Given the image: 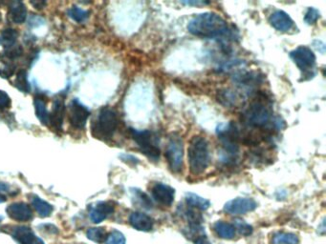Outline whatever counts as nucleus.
Segmentation results:
<instances>
[{
    "mask_svg": "<svg viewBox=\"0 0 326 244\" xmlns=\"http://www.w3.org/2000/svg\"><path fill=\"white\" fill-rule=\"evenodd\" d=\"M189 32L201 38H221L230 36L228 22L215 13H204L194 16L188 25Z\"/></svg>",
    "mask_w": 326,
    "mask_h": 244,
    "instance_id": "1",
    "label": "nucleus"
},
{
    "mask_svg": "<svg viewBox=\"0 0 326 244\" xmlns=\"http://www.w3.org/2000/svg\"><path fill=\"white\" fill-rule=\"evenodd\" d=\"M188 158L193 175L198 176L207 170L211 155L208 142L205 138L201 135L193 137L188 148Z\"/></svg>",
    "mask_w": 326,
    "mask_h": 244,
    "instance_id": "2",
    "label": "nucleus"
},
{
    "mask_svg": "<svg viewBox=\"0 0 326 244\" xmlns=\"http://www.w3.org/2000/svg\"><path fill=\"white\" fill-rule=\"evenodd\" d=\"M273 111L264 100H255L242 114V120L247 126L262 129L270 124Z\"/></svg>",
    "mask_w": 326,
    "mask_h": 244,
    "instance_id": "3",
    "label": "nucleus"
},
{
    "mask_svg": "<svg viewBox=\"0 0 326 244\" xmlns=\"http://www.w3.org/2000/svg\"><path fill=\"white\" fill-rule=\"evenodd\" d=\"M166 158L171 172L179 174L183 170L184 164V145L178 134H172L166 149Z\"/></svg>",
    "mask_w": 326,
    "mask_h": 244,
    "instance_id": "4",
    "label": "nucleus"
},
{
    "mask_svg": "<svg viewBox=\"0 0 326 244\" xmlns=\"http://www.w3.org/2000/svg\"><path fill=\"white\" fill-rule=\"evenodd\" d=\"M131 134L134 141L137 143L144 155H147L149 159L157 161L160 157V149L158 147L154 137L148 130L138 131L131 129Z\"/></svg>",
    "mask_w": 326,
    "mask_h": 244,
    "instance_id": "5",
    "label": "nucleus"
},
{
    "mask_svg": "<svg viewBox=\"0 0 326 244\" xmlns=\"http://www.w3.org/2000/svg\"><path fill=\"white\" fill-rule=\"evenodd\" d=\"M118 116L117 113L111 108H103L98 116L96 121V131L102 137L111 138L118 128Z\"/></svg>",
    "mask_w": 326,
    "mask_h": 244,
    "instance_id": "6",
    "label": "nucleus"
},
{
    "mask_svg": "<svg viewBox=\"0 0 326 244\" xmlns=\"http://www.w3.org/2000/svg\"><path fill=\"white\" fill-rule=\"evenodd\" d=\"M290 58L304 74H311L316 65V56L310 48L299 46L290 52Z\"/></svg>",
    "mask_w": 326,
    "mask_h": 244,
    "instance_id": "7",
    "label": "nucleus"
},
{
    "mask_svg": "<svg viewBox=\"0 0 326 244\" xmlns=\"http://www.w3.org/2000/svg\"><path fill=\"white\" fill-rule=\"evenodd\" d=\"M257 207L258 203L255 200L250 198H237L228 201L224 206V211L228 214L239 215L252 212Z\"/></svg>",
    "mask_w": 326,
    "mask_h": 244,
    "instance_id": "8",
    "label": "nucleus"
},
{
    "mask_svg": "<svg viewBox=\"0 0 326 244\" xmlns=\"http://www.w3.org/2000/svg\"><path fill=\"white\" fill-rule=\"evenodd\" d=\"M90 116L88 109L82 105L79 100L74 99L69 109V121L75 129H82L86 125L87 119Z\"/></svg>",
    "mask_w": 326,
    "mask_h": 244,
    "instance_id": "9",
    "label": "nucleus"
},
{
    "mask_svg": "<svg viewBox=\"0 0 326 244\" xmlns=\"http://www.w3.org/2000/svg\"><path fill=\"white\" fill-rule=\"evenodd\" d=\"M10 234L18 244H45L28 226H15Z\"/></svg>",
    "mask_w": 326,
    "mask_h": 244,
    "instance_id": "10",
    "label": "nucleus"
},
{
    "mask_svg": "<svg viewBox=\"0 0 326 244\" xmlns=\"http://www.w3.org/2000/svg\"><path fill=\"white\" fill-rule=\"evenodd\" d=\"M7 214L15 222H29L33 219V211L27 203L14 202L6 209Z\"/></svg>",
    "mask_w": 326,
    "mask_h": 244,
    "instance_id": "11",
    "label": "nucleus"
},
{
    "mask_svg": "<svg viewBox=\"0 0 326 244\" xmlns=\"http://www.w3.org/2000/svg\"><path fill=\"white\" fill-rule=\"evenodd\" d=\"M151 193L153 199L164 206H171L172 202L174 201L175 190L169 185L156 183L152 187Z\"/></svg>",
    "mask_w": 326,
    "mask_h": 244,
    "instance_id": "12",
    "label": "nucleus"
},
{
    "mask_svg": "<svg viewBox=\"0 0 326 244\" xmlns=\"http://www.w3.org/2000/svg\"><path fill=\"white\" fill-rule=\"evenodd\" d=\"M115 211V207L111 202L102 201L97 203L94 207L91 208L89 211V218L91 222L99 224L104 222L109 215H111Z\"/></svg>",
    "mask_w": 326,
    "mask_h": 244,
    "instance_id": "13",
    "label": "nucleus"
},
{
    "mask_svg": "<svg viewBox=\"0 0 326 244\" xmlns=\"http://www.w3.org/2000/svg\"><path fill=\"white\" fill-rule=\"evenodd\" d=\"M269 22L271 23V25L275 30L283 32V33L292 30L294 27V21L291 18V16L287 13L281 10L275 11L270 15Z\"/></svg>",
    "mask_w": 326,
    "mask_h": 244,
    "instance_id": "14",
    "label": "nucleus"
},
{
    "mask_svg": "<svg viewBox=\"0 0 326 244\" xmlns=\"http://www.w3.org/2000/svg\"><path fill=\"white\" fill-rule=\"evenodd\" d=\"M129 223L134 229L142 232H149L153 228L154 221L148 214L141 212H134L129 216Z\"/></svg>",
    "mask_w": 326,
    "mask_h": 244,
    "instance_id": "15",
    "label": "nucleus"
},
{
    "mask_svg": "<svg viewBox=\"0 0 326 244\" xmlns=\"http://www.w3.org/2000/svg\"><path fill=\"white\" fill-rule=\"evenodd\" d=\"M65 115V104L62 99H57L53 105L52 112L49 115V121L53 128L61 130Z\"/></svg>",
    "mask_w": 326,
    "mask_h": 244,
    "instance_id": "16",
    "label": "nucleus"
},
{
    "mask_svg": "<svg viewBox=\"0 0 326 244\" xmlns=\"http://www.w3.org/2000/svg\"><path fill=\"white\" fill-rule=\"evenodd\" d=\"M9 15L13 22L21 24L27 18V8L21 1H14L10 5Z\"/></svg>",
    "mask_w": 326,
    "mask_h": 244,
    "instance_id": "17",
    "label": "nucleus"
},
{
    "mask_svg": "<svg viewBox=\"0 0 326 244\" xmlns=\"http://www.w3.org/2000/svg\"><path fill=\"white\" fill-rule=\"evenodd\" d=\"M185 201L190 207L195 208L201 211H206L211 206V202L208 200L193 193L185 194Z\"/></svg>",
    "mask_w": 326,
    "mask_h": 244,
    "instance_id": "18",
    "label": "nucleus"
},
{
    "mask_svg": "<svg viewBox=\"0 0 326 244\" xmlns=\"http://www.w3.org/2000/svg\"><path fill=\"white\" fill-rule=\"evenodd\" d=\"M214 229L217 236L224 239H231L236 236V228L232 224L228 222H216L214 225Z\"/></svg>",
    "mask_w": 326,
    "mask_h": 244,
    "instance_id": "19",
    "label": "nucleus"
},
{
    "mask_svg": "<svg viewBox=\"0 0 326 244\" xmlns=\"http://www.w3.org/2000/svg\"><path fill=\"white\" fill-rule=\"evenodd\" d=\"M32 205L36 209L37 214H39L41 218H47L50 216L54 211V207L50 203L47 201L40 199L37 196H33L32 198Z\"/></svg>",
    "mask_w": 326,
    "mask_h": 244,
    "instance_id": "20",
    "label": "nucleus"
},
{
    "mask_svg": "<svg viewBox=\"0 0 326 244\" xmlns=\"http://www.w3.org/2000/svg\"><path fill=\"white\" fill-rule=\"evenodd\" d=\"M34 104H35V111H36V115H37L38 120L43 125H49L50 124V121H49L50 113L46 108V103H45L44 100L40 97H37V98H35Z\"/></svg>",
    "mask_w": 326,
    "mask_h": 244,
    "instance_id": "21",
    "label": "nucleus"
},
{
    "mask_svg": "<svg viewBox=\"0 0 326 244\" xmlns=\"http://www.w3.org/2000/svg\"><path fill=\"white\" fill-rule=\"evenodd\" d=\"M17 37H18L17 31L13 29V28H6L2 31L0 41L5 49H9V48L15 46Z\"/></svg>",
    "mask_w": 326,
    "mask_h": 244,
    "instance_id": "22",
    "label": "nucleus"
},
{
    "mask_svg": "<svg viewBox=\"0 0 326 244\" xmlns=\"http://www.w3.org/2000/svg\"><path fill=\"white\" fill-rule=\"evenodd\" d=\"M299 239L296 234L277 232L275 233L272 239L273 244H298Z\"/></svg>",
    "mask_w": 326,
    "mask_h": 244,
    "instance_id": "23",
    "label": "nucleus"
},
{
    "mask_svg": "<svg viewBox=\"0 0 326 244\" xmlns=\"http://www.w3.org/2000/svg\"><path fill=\"white\" fill-rule=\"evenodd\" d=\"M218 100L220 103L227 107H231L234 105H237L238 101L237 94L230 90H224L218 93Z\"/></svg>",
    "mask_w": 326,
    "mask_h": 244,
    "instance_id": "24",
    "label": "nucleus"
},
{
    "mask_svg": "<svg viewBox=\"0 0 326 244\" xmlns=\"http://www.w3.org/2000/svg\"><path fill=\"white\" fill-rule=\"evenodd\" d=\"M236 82L243 86H253L260 82V76L255 73H246L236 76Z\"/></svg>",
    "mask_w": 326,
    "mask_h": 244,
    "instance_id": "25",
    "label": "nucleus"
},
{
    "mask_svg": "<svg viewBox=\"0 0 326 244\" xmlns=\"http://www.w3.org/2000/svg\"><path fill=\"white\" fill-rule=\"evenodd\" d=\"M15 87L20 92L29 93L31 87H30L26 71H24V70L18 71V73L16 74V77H15Z\"/></svg>",
    "mask_w": 326,
    "mask_h": 244,
    "instance_id": "26",
    "label": "nucleus"
},
{
    "mask_svg": "<svg viewBox=\"0 0 326 244\" xmlns=\"http://www.w3.org/2000/svg\"><path fill=\"white\" fill-rule=\"evenodd\" d=\"M86 236L91 241H94L96 243H102L105 241L106 232L104 228H101V227L89 228L86 232Z\"/></svg>",
    "mask_w": 326,
    "mask_h": 244,
    "instance_id": "27",
    "label": "nucleus"
},
{
    "mask_svg": "<svg viewBox=\"0 0 326 244\" xmlns=\"http://www.w3.org/2000/svg\"><path fill=\"white\" fill-rule=\"evenodd\" d=\"M68 15L76 22L81 23L83 22L84 20H86L88 18L90 12L86 11V10H82L81 8L77 7V6H73L69 9Z\"/></svg>",
    "mask_w": 326,
    "mask_h": 244,
    "instance_id": "28",
    "label": "nucleus"
},
{
    "mask_svg": "<svg viewBox=\"0 0 326 244\" xmlns=\"http://www.w3.org/2000/svg\"><path fill=\"white\" fill-rule=\"evenodd\" d=\"M232 225H234V227L236 228V230L239 232L240 235L245 236V237L250 236L252 233V225H250L249 223H247L241 219L234 220V224Z\"/></svg>",
    "mask_w": 326,
    "mask_h": 244,
    "instance_id": "29",
    "label": "nucleus"
},
{
    "mask_svg": "<svg viewBox=\"0 0 326 244\" xmlns=\"http://www.w3.org/2000/svg\"><path fill=\"white\" fill-rule=\"evenodd\" d=\"M126 241L125 235L117 230L112 231L105 238V244H126Z\"/></svg>",
    "mask_w": 326,
    "mask_h": 244,
    "instance_id": "30",
    "label": "nucleus"
},
{
    "mask_svg": "<svg viewBox=\"0 0 326 244\" xmlns=\"http://www.w3.org/2000/svg\"><path fill=\"white\" fill-rule=\"evenodd\" d=\"M319 17H320V14L317 9L309 8L304 15V21L308 25H312L317 22Z\"/></svg>",
    "mask_w": 326,
    "mask_h": 244,
    "instance_id": "31",
    "label": "nucleus"
},
{
    "mask_svg": "<svg viewBox=\"0 0 326 244\" xmlns=\"http://www.w3.org/2000/svg\"><path fill=\"white\" fill-rule=\"evenodd\" d=\"M22 48L18 45H15L9 49H6V51L4 52V56L8 60H15L18 59L22 55Z\"/></svg>",
    "mask_w": 326,
    "mask_h": 244,
    "instance_id": "32",
    "label": "nucleus"
},
{
    "mask_svg": "<svg viewBox=\"0 0 326 244\" xmlns=\"http://www.w3.org/2000/svg\"><path fill=\"white\" fill-rule=\"evenodd\" d=\"M134 194H135V198L140 201L142 207L147 208V209L151 208V201L145 193L141 192L140 190H136Z\"/></svg>",
    "mask_w": 326,
    "mask_h": 244,
    "instance_id": "33",
    "label": "nucleus"
},
{
    "mask_svg": "<svg viewBox=\"0 0 326 244\" xmlns=\"http://www.w3.org/2000/svg\"><path fill=\"white\" fill-rule=\"evenodd\" d=\"M15 66L12 64H6L3 68L0 69V76L3 78H9L15 74Z\"/></svg>",
    "mask_w": 326,
    "mask_h": 244,
    "instance_id": "34",
    "label": "nucleus"
},
{
    "mask_svg": "<svg viewBox=\"0 0 326 244\" xmlns=\"http://www.w3.org/2000/svg\"><path fill=\"white\" fill-rule=\"evenodd\" d=\"M11 105V98L7 93L4 91H0V110L7 109Z\"/></svg>",
    "mask_w": 326,
    "mask_h": 244,
    "instance_id": "35",
    "label": "nucleus"
},
{
    "mask_svg": "<svg viewBox=\"0 0 326 244\" xmlns=\"http://www.w3.org/2000/svg\"><path fill=\"white\" fill-rule=\"evenodd\" d=\"M182 3L185 5H189V6H205V5H208L211 2L196 0V1H182Z\"/></svg>",
    "mask_w": 326,
    "mask_h": 244,
    "instance_id": "36",
    "label": "nucleus"
},
{
    "mask_svg": "<svg viewBox=\"0 0 326 244\" xmlns=\"http://www.w3.org/2000/svg\"><path fill=\"white\" fill-rule=\"evenodd\" d=\"M121 157H122V159L124 160V161H131V162L133 163V164H137V163H139V159L138 158H136L135 156L133 155H121Z\"/></svg>",
    "mask_w": 326,
    "mask_h": 244,
    "instance_id": "37",
    "label": "nucleus"
},
{
    "mask_svg": "<svg viewBox=\"0 0 326 244\" xmlns=\"http://www.w3.org/2000/svg\"><path fill=\"white\" fill-rule=\"evenodd\" d=\"M194 243L195 244H212L211 243V241L207 239V236H204V237H201L198 238V239H196L195 241H194Z\"/></svg>",
    "mask_w": 326,
    "mask_h": 244,
    "instance_id": "38",
    "label": "nucleus"
},
{
    "mask_svg": "<svg viewBox=\"0 0 326 244\" xmlns=\"http://www.w3.org/2000/svg\"><path fill=\"white\" fill-rule=\"evenodd\" d=\"M31 4L34 5L36 9H42V8L44 7L45 5H46V2H44V1H39V2H38V1H37V2H36V1H32Z\"/></svg>",
    "mask_w": 326,
    "mask_h": 244,
    "instance_id": "39",
    "label": "nucleus"
},
{
    "mask_svg": "<svg viewBox=\"0 0 326 244\" xmlns=\"http://www.w3.org/2000/svg\"><path fill=\"white\" fill-rule=\"evenodd\" d=\"M9 190H10L9 185L6 184L5 182H0V194L9 192Z\"/></svg>",
    "mask_w": 326,
    "mask_h": 244,
    "instance_id": "40",
    "label": "nucleus"
},
{
    "mask_svg": "<svg viewBox=\"0 0 326 244\" xmlns=\"http://www.w3.org/2000/svg\"><path fill=\"white\" fill-rule=\"evenodd\" d=\"M6 200H7L6 197H5V196H3L2 194H0V203H4Z\"/></svg>",
    "mask_w": 326,
    "mask_h": 244,
    "instance_id": "41",
    "label": "nucleus"
},
{
    "mask_svg": "<svg viewBox=\"0 0 326 244\" xmlns=\"http://www.w3.org/2000/svg\"><path fill=\"white\" fill-rule=\"evenodd\" d=\"M1 220H2V218H0V222H1Z\"/></svg>",
    "mask_w": 326,
    "mask_h": 244,
    "instance_id": "42",
    "label": "nucleus"
},
{
    "mask_svg": "<svg viewBox=\"0 0 326 244\" xmlns=\"http://www.w3.org/2000/svg\"><path fill=\"white\" fill-rule=\"evenodd\" d=\"M0 20H1V15H0Z\"/></svg>",
    "mask_w": 326,
    "mask_h": 244,
    "instance_id": "43",
    "label": "nucleus"
}]
</instances>
